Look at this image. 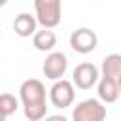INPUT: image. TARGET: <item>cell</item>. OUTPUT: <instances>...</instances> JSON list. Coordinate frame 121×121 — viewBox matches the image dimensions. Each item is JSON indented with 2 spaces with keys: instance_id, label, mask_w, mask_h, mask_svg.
Here are the masks:
<instances>
[{
  "instance_id": "ba28073f",
  "label": "cell",
  "mask_w": 121,
  "mask_h": 121,
  "mask_svg": "<svg viewBox=\"0 0 121 121\" xmlns=\"http://www.w3.org/2000/svg\"><path fill=\"white\" fill-rule=\"evenodd\" d=\"M36 25H38L36 15H30V13H26V11L15 15V19H13V30H15V34L21 36V38L34 36V34L38 32V30H36Z\"/></svg>"
},
{
  "instance_id": "5b68a950",
  "label": "cell",
  "mask_w": 121,
  "mask_h": 121,
  "mask_svg": "<svg viewBox=\"0 0 121 121\" xmlns=\"http://www.w3.org/2000/svg\"><path fill=\"white\" fill-rule=\"evenodd\" d=\"M74 98H76V89H74V83L68 81V79H59L49 89V100L57 108H68V106H72Z\"/></svg>"
},
{
  "instance_id": "6da1fadb",
  "label": "cell",
  "mask_w": 121,
  "mask_h": 121,
  "mask_svg": "<svg viewBox=\"0 0 121 121\" xmlns=\"http://www.w3.org/2000/svg\"><path fill=\"white\" fill-rule=\"evenodd\" d=\"M19 96L25 108V117L28 121H43L47 117L45 87L40 79L36 78L25 79L19 87Z\"/></svg>"
},
{
  "instance_id": "5bb4252c",
  "label": "cell",
  "mask_w": 121,
  "mask_h": 121,
  "mask_svg": "<svg viewBox=\"0 0 121 121\" xmlns=\"http://www.w3.org/2000/svg\"><path fill=\"white\" fill-rule=\"evenodd\" d=\"M8 4V0H0V6H6Z\"/></svg>"
},
{
  "instance_id": "9c48e42d",
  "label": "cell",
  "mask_w": 121,
  "mask_h": 121,
  "mask_svg": "<svg viewBox=\"0 0 121 121\" xmlns=\"http://www.w3.org/2000/svg\"><path fill=\"white\" fill-rule=\"evenodd\" d=\"M96 93H98V98L102 100V102H106V104H112V102H115L119 96H121V93H119V83L117 81H113V79H110V78H100V81L96 83Z\"/></svg>"
},
{
  "instance_id": "277c9868",
  "label": "cell",
  "mask_w": 121,
  "mask_h": 121,
  "mask_svg": "<svg viewBox=\"0 0 121 121\" xmlns=\"http://www.w3.org/2000/svg\"><path fill=\"white\" fill-rule=\"evenodd\" d=\"M72 81L76 83L78 89L87 91V89L95 87V85L100 81V70H98L93 62H81V64H78V66L74 68Z\"/></svg>"
},
{
  "instance_id": "3957f363",
  "label": "cell",
  "mask_w": 121,
  "mask_h": 121,
  "mask_svg": "<svg viewBox=\"0 0 121 121\" xmlns=\"http://www.w3.org/2000/svg\"><path fill=\"white\" fill-rule=\"evenodd\" d=\"M104 119H106V106L102 104V100L96 98L81 100L72 112V121H104Z\"/></svg>"
},
{
  "instance_id": "7a4b0ae2",
  "label": "cell",
  "mask_w": 121,
  "mask_h": 121,
  "mask_svg": "<svg viewBox=\"0 0 121 121\" xmlns=\"http://www.w3.org/2000/svg\"><path fill=\"white\" fill-rule=\"evenodd\" d=\"M34 11L38 25L43 28H55L62 17L60 0H34Z\"/></svg>"
},
{
  "instance_id": "8992f818",
  "label": "cell",
  "mask_w": 121,
  "mask_h": 121,
  "mask_svg": "<svg viewBox=\"0 0 121 121\" xmlns=\"http://www.w3.org/2000/svg\"><path fill=\"white\" fill-rule=\"evenodd\" d=\"M96 43H98V36L95 34V30L91 28H76L72 34H70V47L76 51V53H81V55H87L91 51L96 49Z\"/></svg>"
},
{
  "instance_id": "30bf717a",
  "label": "cell",
  "mask_w": 121,
  "mask_h": 121,
  "mask_svg": "<svg viewBox=\"0 0 121 121\" xmlns=\"http://www.w3.org/2000/svg\"><path fill=\"white\" fill-rule=\"evenodd\" d=\"M100 76L121 83V55L119 53H112V55L104 57L102 66H100Z\"/></svg>"
},
{
  "instance_id": "8fae6325",
  "label": "cell",
  "mask_w": 121,
  "mask_h": 121,
  "mask_svg": "<svg viewBox=\"0 0 121 121\" xmlns=\"http://www.w3.org/2000/svg\"><path fill=\"white\" fill-rule=\"evenodd\" d=\"M32 45L38 51H53V47L57 45V36L51 28H42L32 36Z\"/></svg>"
},
{
  "instance_id": "52a82bcc",
  "label": "cell",
  "mask_w": 121,
  "mask_h": 121,
  "mask_svg": "<svg viewBox=\"0 0 121 121\" xmlns=\"http://www.w3.org/2000/svg\"><path fill=\"white\" fill-rule=\"evenodd\" d=\"M66 68H68V59L62 51H51L42 64L43 76L47 79H53V81L62 79V76L66 74Z\"/></svg>"
},
{
  "instance_id": "7c38bea8",
  "label": "cell",
  "mask_w": 121,
  "mask_h": 121,
  "mask_svg": "<svg viewBox=\"0 0 121 121\" xmlns=\"http://www.w3.org/2000/svg\"><path fill=\"white\" fill-rule=\"evenodd\" d=\"M19 108V100L15 98V95L11 93H2L0 95V112H2V117L8 119L11 113H15Z\"/></svg>"
},
{
  "instance_id": "9a60e30c",
  "label": "cell",
  "mask_w": 121,
  "mask_h": 121,
  "mask_svg": "<svg viewBox=\"0 0 121 121\" xmlns=\"http://www.w3.org/2000/svg\"><path fill=\"white\" fill-rule=\"evenodd\" d=\"M119 93H121V83H119Z\"/></svg>"
},
{
  "instance_id": "4fadbf2b",
  "label": "cell",
  "mask_w": 121,
  "mask_h": 121,
  "mask_svg": "<svg viewBox=\"0 0 121 121\" xmlns=\"http://www.w3.org/2000/svg\"><path fill=\"white\" fill-rule=\"evenodd\" d=\"M43 121H68L64 115H47Z\"/></svg>"
}]
</instances>
